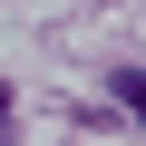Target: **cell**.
Instances as JSON below:
<instances>
[{
	"mask_svg": "<svg viewBox=\"0 0 146 146\" xmlns=\"http://www.w3.org/2000/svg\"><path fill=\"white\" fill-rule=\"evenodd\" d=\"M10 136H20V127H10V88H0V146H10Z\"/></svg>",
	"mask_w": 146,
	"mask_h": 146,
	"instance_id": "obj_2",
	"label": "cell"
},
{
	"mask_svg": "<svg viewBox=\"0 0 146 146\" xmlns=\"http://www.w3.org/2000/svg\"><path fill=\"white\" fill-rule=\"evenodd\" d=\"M107 88H117V107H127V117L146 127V68H117V78H107Z\"/></svg>",
	"mask_w": 146,
	"mask_h": 146,
	"instance_id": "obj_1",
	"label": "cell"
}]
</instances>
